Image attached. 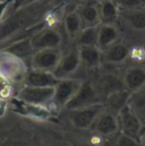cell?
Wrapping results in <instances>:
<instances>
[{
  "mask_svg": "<svg viewBox=\"0 0 145 146\" xmlns=\"http://www.w3.org/2000/svg\"><path fill=\"white\" fill-rule=\"evenodd\" d=\"M31 43L34 51L42 49H60L63 36L56 29L49 27L35 33L31 37Z\"/></svg>",
  "mask_w": 145,
  "mask_h": 146,
  "instance_id": "obj_10",
  "label": "cell"
},
{
  "mask_svg": "<svg viewBox=\"0 0 145 146\" xmlns=\"http://www.w3.org/2000/svg\"><path fill=\"white\" fill-rule=\"evenodd\" d=\"M82 84H83L82 79H77L72 77L59 79V82L55 86V94L51 103L59 110L66 108L68 102L80 88Z\"/></svg>",
  "mask_w": 145,
  "mask_h": 146,
  "instance_id": "obj_2",
  "label": "cell"
},
{
  "mask_svg": "<svg viewBox=\"0 0 145 146\" xmlns=\"http://www.w3.org/2000/svg\"><path fill=\"white\" fill-rule=\"evenodd\" d=\"M78 49H79L82 66L84 68H86L87 70H95L103 62L102 50L99 49L96 45H94V46H78Z\"/></svg>",
  "mask_w": 145,
  "mask_h": 146,
  "instance_id": "obj_15",
  "label": "cell"
},
{
  "mask_svg": "<svg viewBox=\"0 0 145 146\" xmlns=\"http://www.w3.org/2000/svg\"><path fill=\"white\" fill-rule=\"evenodd\" d=\"M84 27L87 26H98L101 24V17L99 11V5L86 3L77 9Z\"/></svg>",
  "mask_w": 145,
  "mask_h": 146,
  "instance_id": "obj_19",
  "label": "cell"
},
{
  "mask_svg": "<svg viewBox=\"0 0 145 146\" xmlns=\"http://www.w3.org/2000/svg\"><path fill=\"white\" fill-rule=\"evenodd\" d=\"M101 102H103V101H102L98 90L95 88L94 84L91 82H83L78 92L75 94V96L66 106V109L71 111V110L80 109L84 107L93 106L96 103H101Z\"/></svg>",
  "mask_w": 145,
  "mask_h": 146,
  "instance_id": "obj_7",
  "label": "cell"
},
{
  "mask_svg": "<svg viewBox=\"0 0 145 146\" xmlns=\"http://www.w3.org/2000/svg\"><path fill=\"white\" fill-rule=\"evenodd\" d=\"M130 94L132 93L126 88H121V90H118V91L109 94L103 100V104H104L106 110H108L114 114H118L126 106H128Z\"/></svg>",
  "mask_w": 145,
  "mask_h": 146,
  "instance_id": "obj_17",
  "label": "cell"
},
{
  "mask_svg": "<svg viewBox=\"0 0 145 146\" xmlns=\"http://www.w3.org/2000/svg\"><path fill=\"white\" fill-rule=\"evenodd\" d=\"M64 25H65V31H66L67 35L72 40H76V37L78 36V34L84 29L83 22H82L80 16L77 10H72L66 15Z\"/></svg>",
  "mask_w": 145,
  "mask_h": 146,
  "instance_id": "obj_22",
  "label": "cell"
},
{
  "mask_svg": "<svg viewBox=\"0 0 145 146\" xmlns=\"http://www.w3.org/2000/svg\"><path fill=\"white\" fill-rule=\"evenodd\" d=\"M128 106L145 122V86L130 94Z\"/></svg>",
  "mask_w": 145,
  "mask_h": 146,
  "instance_id": "obj_24",
  "label": "cell"
},
{
  "mask_svg": "<svg viewBox=\"0 0 145 146\" xmlns=\"http://www.w3.org/2000/svg\"><path fill=\"white\" fill-rule=\"evenodd\" d=\"M90 129L101 137L113 136L119 131L118 115L108 110H103Z\"/></svg>",
  "mask_w": 145,
  "mask_h": 146,
  "instance_id": "obj_9",
  "label": "cell"
},
{
  "mask_svg": "<svg viewBox=\"0 0 145 146\" xmlns=\"http://www.w3.org/2000/svg\"><path fill=\"white\" fill-rule=\"evenodd\" d=\"M116 146H142V144L138 138L120 133L116 139Z\"/></svg>",
  "mask_w": 145,
  "mask_h": 146,
  "instance_id": "obj_27",
  "label": "cell"
},
{
  "mask_svg": "<svg viewBox=\"0 0 145 146\" xmlns=\"http://www.w3.org/2000/svg\"><path fill=\"white\" fill-rule=\"evenodd\" d=\"M80 66H82V62H80L79 49L77 45H75L65 53H63L59 65L53 72V74L58 79L69 78V77H72L74 74L77 73Z\"/></svg>",
  "mask_w": 145,
  "mask_h": 146,
  "instance_id": "obj_8",
  "label": "cell"
},
{
  "mask_svg": "<svg viewBox=\"0 0 145 146\" xmlns=\"http://www.w3.org/2000/svg\"><path fill=\"white\" fill-rule=\"evenodd\" d=\"M63 51L60 49H42L34 51L30 62L31 69L53 73L59 65Z\"/></svg>",
  "mask_w": 145,
  "mask_h": 146,
  "instance_id": "obj_3",
  "label": "cell"
},
{
  "mask_svg": "<svg viewBox=\"0 0 145 146\" xmlns=\"http://www.w3.org/2000/svg\"><path fill=\"white\" fill-rule=\"evenodd\" d=\"M26 67L24 60L2 51L0 53V78L8 82L25 80Z\"/></svg>",
  "mask_w": 145,
  "mask_h": 146,
  "instance_id": "obj_1",
  "label": "cell"
},
{
  "mask_svg": "<svg viewBox=\"0 0 145 146\" xmlns=\"http://www.w3.org/2000/svg\"><path fill=\"white\" fill-rule=\"evenodd\" d=\"M95 88L98 90L102 101L108 96L109 94L118 91V90H121V88H125L124 86V82H122V77H119L114 74H104L102 75L98 82L95 83Z\"/></svg>",
  "mask_w": 145,
  "mask_h": 146,
  "instance_id": "obj_13",
  "label": "cell"
},
{
  "mask_svg": "<svg viewBox=\"0 0 145 146\" xmlns=\"http://www.w3.org/2000/svg\"><path fill=\"white\" fill-rule=\"evenodd\" d=\"M55 94V87H39L25 85L22 87L17 94V98L23 103L36 104V106H47L52 102Z\"/></svg>",
  "mask_w": 145,
  "mask_h": 146,
  "instance_id": "obj_6",
  "label": "cell"
},
{
  "mask_svg": "<svg viewBox=\"0 0 145 146\" xmlns=\"http://www.w3.org/2000/svg\"><path fill=\"white\" fill-rule=\"evenodd\" d=\"M140 142H141L142 146H145V127L143 131H142V134H141V136H140Z\"/></svg>",
  "mask_w": 145,
  "mask_h": 146,
  "instance_id": "obj_28",
  "label": "cell"
},
{
  "mask_svg": "<svg viewBox=\"0 0 145 146\" xmlns=\"http://www.w3.org/2000/svg\"><path fill=\"white\" fill-rule=\"evenodd\" d=\"M101 23H116L119 17V6L114 0H101L99 3Z\"/></svg>",
  "mask_w": 145,
  "mask_h": 146,
  "instance_id": "obj_21",
  "label": "cell"
},
{
  "mask_svg": "<svg viewBox=\"0 0 145 146\" xmlns=\"http://www.w3.org/2000/svg\"><path fill=\"white\" fill-rule=\"evenodd\" d=\"M24 104H25V109L27 111V113L34 118L47 119L51 115V112L44 106H36V104H29V103H24Z\"/></svg>",
  "mask_w": 145,
  "mask_h": 146,
  "instance_id": "obj_25",
  "label": "cell"
},
{
  "mask_svg": "<svg viewBox=\"0 0 145 146\" xmlns=\"http://www.w3.org/2000/svg\"><path fill=\"white\" fill-rule=\"evenodd\" d=\"M122 82L126 90L134 93L145 86V65H135L125 70Z\"/></svg>",
  "mask_w": 145,
  "mask_h": 146,
  "instance_id": "obj_12",
  "label": "cell"
},
{
  "mask_svg": "<svg viewBox=\"0 0 145 146\" xmlns=\"http://www.w3.org/2000/svg\"><path fill=\"white\" fill-rule=\"evenodd\" d=\"M121 15L129 29L136 32H145V8L122 10Z\"/></svg>",
  "mask_w": 145,
  "mask_h": 146,
  "instance_id": "obj_18",
  "label": "cell"
},
{
  "mask_svg": "<svg viewBox=\"0 0 145 146\" xmlns=\"http://www.w3.org/2000/svg\"><path fill=\"white\" fill-rule=\"evenodd\" d=\"M120 41V31L114 23H101L99 25L98 48L102 51Z\"/></svg>",
  "mask_w": 145,
  "mask_h": 146,
  "instance_id": "obj_14",
  "label": "cell"
},
{
  "mask_svg": "<svg viewBox=\"0 0 145 146\" xmlns=\"http://www.w3.org/2000/svg\"><path fill=\"white\" fill-rule=\"evenodd\" d=\"M98 34H99V25L98 26H87L82 30V32L76 37L77 46H98Z\"/></svg>",
  "mask_w": 145,
  "mask_h": 146,
  "instance_id": "obj_23",
  "label": "cell"
},
{
  "mask_svg": "<svg viewBox=\"0 0 145 146\" xmlns=\"http://www.w3.org/2000/svg\"><path fill=\"white\" fill-rule=\"evenodd\" d=\"M106 110L103 102L96 103L93 106L84 107L80 109L71 110L69 111V120L74 127L78 129H90L99 114Z\"/></svg>",
  "mask_w": 145,
  "mask_h": 146,
  "instance_id": "obj_5",
  "label": "cell"
},
{
  "mask_svg": "<svg viewBox=\"0 0 145 146\" xmlns=\"http://www.w3.org/2000/svg\"><path fill=\"white\" fill-rule=\"evenodd\" d=\"M119 122V133L138 138L145 127V122L130 109L129 106H126L118 114Z\"/></svg>",
  "mask_w": 145,
  "mask_h": 146,
  "instance_id": "obj_4",
  "label": "cell"
},
{
  "mask_svg": "<svg viewBox=\"0 0 145 146\" xmlns=\"http://www.w3.org/2000/svg\"><path fill=\"white\" fill-rule=\"evenodd\" d=\"M24 82H25V85H30V86L55 87L57 85V83L59 82V79L55 76L53 73L31 69L26 74Z\"/></svg>",
  "mask_w": 145,
  "mask_h": 146,
  "instance_id": "obj_16",
  "label": "cell"
},
{
  "mask_svg": "<svg viewBox=\"0 0 145 146\" xmlns=\"http://www.w3.org/2000/svg\"><path fill=\"white\" fill-rule=\"evenodd\" d=\"M3 51L8 52V53L22 59V60H25L26 58L31 59L32 54L34 53V49H33L32 43H31V37L15 42L11 45H9L8 48H6Z\"/></svg>",
  "mask_w": 145,
  "mask_h": 146,
  "instance_id": "obj_20",
  "label": "cell"
},
{
  "mask_svg": "<svg viewBox=\"0 0 145 146\" xmlns=\"http://www.w3.org/2000/svg\"><path fill=\"white\" fill-rule=\"evenodd\" d=\"M142 53H143V59L145 61V42L143 43V46H142Z\"/></svg>",
  "mask_w": 145,
  "mask_h": 146,
  "instance_id": "obj_29",
  "label": "cell"
},
{
  "mask_svg": "<svg viewBox=\"0 0 145 146\" xmlns=\"http://www.w3.org/2000/svg\"><path fill=\"white\" fill-rule=\"evenodd\" d=\"M122 10L145 8V0H114Z\"/></svg>",
  "mask_w": 145,
  "mask_h": 146,
  "instance_id": "obj_26",
  "label": "cell"
},
{
  "mask_svg": "<svg viewBox=\"0 0 145 146\" xmlns=\"http://www.w3.org/2000/svg\"><path fill=\"white\" fill-rule=\"evenodd\" d=\"M85 1H90V0H85Z\"/></svg>",
  "mask_w": 145,
  "mask_h": 146,
  "instance_id": "obj_30",
  "label": "cell"
},
{
  "mask_svg": "<svg viewBox=\"0 0 145 146\" xmlns=\"http://www.w3.org/2000/svg\"><path fill=\"white\" fill-rule=\"evenodd\" d=\"M130 52L126 43L118 41L102 51V60L108 65H121L129 58Z\"/></svg>",
  "mask_w": 145,
  "mask_h": 146,
  "instance_id": "obj_11",
  "label": "cell"
}]
</instances>
